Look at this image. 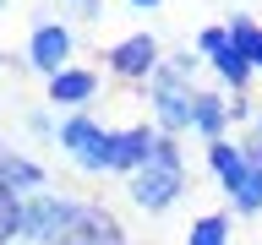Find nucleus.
Instances as JSON below:
<instances>
[{
  "label": "nucleus",
  "mask_w": 262,
  "mask_h": 245,
  "mask_svg": "<svg viewBox=\"0 0 262 245\" xmlns=\"http://www.w3.org/2000/svg\"><path fill=\"white\" fill-rule=\"evenodd\" d=\"M22 126H28V136H44V142H55V136H60V120L49 114V104H33V109L22 114Z\"/></svg>",
  "instance_id": "nucleus-16"
},
{
  "label": "nucleus",
  "mask_w": 262,
  "mask_h": 245,
  "mask_svg": "<svg viewBox=\"0 0 262 245\" xmlns=\"http://www.w3.org/2000/svg\"><path fill=\"white\" fill-rule=\"evenodd\" d=\"M55 142H60V153L71 158V169H77V175H110V126H104V120H93V109L66 114Z\"/></svg>",
  "instance_id": "nucleus-4"
},
{
  "label": "nucleus",
  "mask_w": 262,
  "mask_h": 245,
  "mask_svg": "<svg viewBox=\"0 0 262 245\" xmlns=\"http://www.w3.org/2000/svg\"><path fill=\"white\" fill-rule=\"evenodd\" d=\"M6 6H11V0H0V11H6Z\"/></svg>",
  "instance_id": "nucleus-22"
},
{
  "label": "nucleus",
  "mask_w": 262,
  "mask_h": 245,
  "mask_svg": "<svg viewBox=\"0 0 262 245\" xmlns=\"http://www.w3.org/2000/svg\"><path fill=\"white\" fill-rule=\"evenodd\" d=\"M126 6H131V11H159L164 0H126Z\"/></svg>",
  "instance_id": "nucleus-20"
},
{
  "label": "nucleus",
  "mask_w": 262,
  "mask_h": 245,
  "mask_svg": "<svg viewBox=\"0 0 262 245\" xmlns=\"http://www.w3.org/2000/svg\"><path fill=\"white\" fill-rule=\"evenodd\" d=\"M169 65H175L180 77H196V71H202L208 60H202V55H186V49H175V60H169Z\"/></svg>",
  "instance_id": "nucleus-18"
},
{
  "label": "nucleus",
  "mask_w": 262,
  "mask_h": 245,
  "mask_svg": "<svg viewBox=\"0 0 262 245\" xmlns=\"http://www.w3.org/2000/svg\"><path fill=\"white\" fill-rule=\"evenodd\" d=\"M241 142H246V153H251V158L262 163V109H257V120L246 126V136H241Z\"/></svg>",
  "instance_id": "nucleus-17"
},
{
  "label": "nucleus",
  "mask_w": 262,
  "mask_h": 245,
  "mask_svg": "<svg viewBox=\"0 0 262 245\" xmlns=\"http://www.w3.org/2000/svg\"><path fill=\"white\" fill-rule=\"evenodd\" d=\"M186 245H235V212H202V218H191Z\"/></svg>",
  "instance_id": "nucleus-12"
},
{
  "label": "nucleus",
  "mask_w": 262,
  "mask_h": 245,
  "mask_svg": "<svg viewBox=\"0 0 262 245\" xmlns=\"http://www.w3.org/2000/svg\"><path fill=\"white\" fill-rule=\"evenodd\" d=\"M93 212V196H71V191H33L22 196V240L28 245H71Z\"/></svg>",
  "instance_id": "nucleus-1"
},
{
  "label": "nucleus",
  "mask_w": 262,
  "mask_h": 245,
  "mask_svg": "<svg viewBox=\"0 0 262 245\" xmlns=\"http://www.w3.org/2000/svg\"><path fill=\"white\" fill-rule=\"evenodd\" d=\"M191 109H196L191 77H180L175 65L164 60L159 71L147 77V114H153L159 136H180V131H191Z\"/></svg>",
  "instance_id": "nucleus-3"
},
{
  "label": "nucleus",
  "mask_w": 262,
  "mask_h": 245,
  "mask_svg": "<svg viewBox=\"0 0 262 245\" xmlns=\"http://www.w3.org/2000/svg\"><path fill=\"white\" fill-rule=\"evenodd\" d=\"M98 98H104V71L98 65H66L60 77L44 82V104L60 114H82V109H93Z\"/></svg>",
  "instance_id": "nucleus-8"
},
{
  "label": "nucleus",
  "mask_w": 262,
  "mask_h": 245,
  "mask_svg": "<svg viewBox=\"0 0 262 245\" xmlns=\"http://www.w3.org/2000/svg\"><path fill=\"white\" fill-rule=\"evenodd\" d=\"M229 126H235V114H229V98H219L213 87H196L191 131L202 136V142H219V136H229Z\"/></svg>",
  "instance_id": "nucleus-11"
},
{
  "label": "nucleus",
  "mask_w": 262,
  "mask_h": 245,
  "mask_svg": "<svg viewBox=\"0 0 262 245\" xmlns=\"http://www.w3.org/2000/svg\"><path fill=\"white\" fill-rule=\"evenodd\" d=\"M0 71H6V55H0Z\"/></svg>",
  "instance_id": "nucleus-23"
},
{
  "label": "nucleus",
  "mask_w": 262,
  "mask_h": 245,
  "mask_svg": "<svg viewBox=\"0 0 262 245\" xmlns=\"http://www.w3.org/2000/svg\"><path fill=\"white\" fill-rule=\"evenodd\" d=\"M202 163H208V175L219 180V191H235L246 175H251V153H246V142H235V136H219V142H202Z\"/></svg>",
  "instance_id": "nucleus-10"
},
{
  "label": "nucleus",
  "mask_w": 262,
  "mask_h": 245,
  "mask_svg": "<svg viewBox=\"0 0 262 245\" xmlns=\"http://www.w3.org/2000/svg\"><path fill=\"white\" fill-rule=\"evenodd\" d=\"M229 38H235V49L251 60V71H262V22H257V16L235 11V16H229Z\"/></svg>",
  "instance_id": "nucleus-13"
},
{
  "label": "nucleus",
  "mask_w": 262,
  "mask_h": 245,
  "mask_svg": "<svg viewBox=\"0 0 262 245\" xmlns=\"http://www.w3.org/2000/svg\"><path fill=\"white\" fill-rule=\"evenodd\" d=\"M71 6H82V0H71Z\"/></svg>",
  "instance_id": "nucleus-24"
},
{
  "label": "nucleus",
  "mask_w": 262,
  "mask_h": 245,
  "mask_svg": "<svg viewBox=\"0 0 262 245\" xmlns=\"http://www.w3.org/2000/svg\"><path fill=\"white\" fill-rule=\"evenodd\" d=\"M77 16H82V22H98V16H104V0H82Z\"/></svg>",
  "instance_id": "nucleus-19"
},
{
  "label": "nucleus",
  "mask_w": 262,
  "mask_h": 245,
  "mask_svg": "<svg viewBox=\"0 0 262 245\" xmlns=\"http://www.w3.org/2000/svg\"><path fill=\"white\" fill-rule=\"evenodd\" d=\"M126 196L137 212H169L186 196V153H180L175 136H159V147H153V158L137 169V175L126 180Z\"/></svg>",
  "instance_id": "nucleus-2"
},
{
  "label": "nucleus",
  "mask_w": 262,
  "mask_h": 245,
  "mask_svg": "<svg viewBox=\"0 0 262 245\" xmlns=\"http://www.w3.org/2000/svg\"><path fill=\"white\" fill-rule=\"evenodd\" d=\"M22 240V196H0V245Z\"/></svg>",
  "instance_id": "nucleus-15"
},
{
  "label": "nucleus",
  "mask_w": 262,
  "mask_h": 245,
  "mask_svg": "<svg viewBox=\"0 0 262 245\" xmlns=\"http://www.w3.org/2000/svg\"><path fill=\"white\" fill-rule=\"evenodd\" d=\"M164 65V55H159V38L153 33H126V38H115L110 49H104V71H110L115 82H142L147 87V77Z\"/></svg>",
  "instance_id": "nucleus-7"
},
{
  "label": "nucleus",
  "mask_w": 262,
  "mask_h": 245,
  "mask_svg": "<svg viewBox=\"0 0 262 245\" xmlns=\"http://www.w3.org/2000/svg\"><path fill=\"white\" fill-rule=\"evenodd\" d=\"M229 212L235 218H262V163L251 158V175L229 191Z\"/></svg>",
  "instance_id": "nucleus-14"
},
{
  "label": "nucleus",
  "mask_w": 262,
  "mask_h": 245,
  "mask_svg": "<svg viewBox=\"0 0 262 245\" xmlns=\"http://www.w3.org/2000/svg\"><path fill=\"white\" fill-rule=\"evenodd\" d=\"M153 147H159V126L153 120H131V126H110V175L131 180L153 158Z\"/></svg>",
  "instance_id": "nucleus-9"
},
{
  "label": "nucleus",
  "mask_w": 262,
  "mask_h": 245,
  "mask_svg": "<svg viewBox=\"0 0 262 245\" xmlns=\"http://www.w3.org/2000/svg\"><path fill=\"white\" fill-rule=\"evenodd\" d=\"M77 55V33L66 28V22H33L28 28V49H22V60H28L33 77H60L66 65H77L71 60Z\"/></svg>",
  "instance_id": "nucleus-6"
},
{
  "label": "nucleus",
  "mask_w": 262,
  "mask_h": 245,
  "mask_svg": "<svg viewBox=\"0 0 262 245\" xmlns=\"http://www.w3.org/2000/svg\"><path fill=\"white\" fill-rule=\"evenodd\" d=\"M6 147H16V142H11V136H6V131H0V153H6Z\"/></svg>",
  "instance_id": "nucleus-21"
},
{
  "label": "nucleus",
  "mask_w": 262,
  "mask_h": 245,
  "mask_svg": "<svg viewBox=\"0 0 262 245\" xmlns=\"http://www.w3.org/2000/svg\"><path fill=\"white\" fill-rule=\"evenodd\" d=\"M196 55L208 60V71L224 82L229 93H246V87H251V77H257V71H251V60H246L241 49H235V38H229V22H208V28L196 33Z\"/></svg>",
  "instance_id": "nucleus-5"
}]
</instances>
